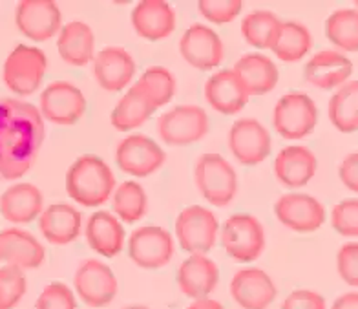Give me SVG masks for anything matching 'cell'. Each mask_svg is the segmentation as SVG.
I'll use <instances>...</instances> for the list:
<instances>
[{"label":"cell","mask_w":358,"mask_h":309,"mask_svg":"<svg viewBox=\"0 0 358 309\" xmlns=\"http://www.w3.org/2000/svg\"><path fill=\"white\" fill-rule=\"evenodd\" d=\"M44 141V118L35 104L0 99V179L22 178Z\"/></svg>","instance_id":"cell-1"},{"label":"cell","mask_w":358,"mask_h":309,"mask_svg":"<svg viewBox=\"0 0 358 309\" xmlns=\"http://www.w3.org/2000/svg\"><path fill=\"white\" fill-rule=\"evenodd\" d=\"M115 188V176L99 156L85 154L66 174L68 196L83 207H99L108 202Z\"/></svg>","instance_id":"cell-2"},{"label":"cell","mask_w":358,"mask_h":309,"mask_svg":"<svg viewBox=\"0 0 358 309\" xmlns=\"http://www.w3.org/2000/svg\"><path fill=\"white\" fill-rule=\"evenodd\" d=\"M194 181L201 196L214 207H227L238 192V176L220 154H203L196 161Z\"/></svg>","instance_id":"cell-3"},{"label":"cell","mask_w":358,"mask_h":309,"mask_svg":"<svg viewBox=\"0 0 358 309\" xmlns=\"http://www.w3.org/2000/svg\"><path fill=\"white\" fill-rule=\"evenodd\" d=\"M46 68L48 59L43 50L19 44L6 59L2 75H4L6 86L11 92L19 95H31L43 85Z\"/></svg>","instance_id":"cell-4"},{"label":"cell","mask_w":358,"mask_h":309,"mask_svg":"<svg viewBox=\"0 0 358 309\" xmlns=\"http://www.w3.org/2000/svg\"><path fill=\"white\" fill-rule=\"evenodd\" d=\"M210 123L207 112L196 104L176 107L157 119V134L166 145H192L208 134Z\"/></svg>","instance_id":"cell-5"},{"label":"cell","mask_w":358,"mask_h":309,"mask_svg":"<svg viewBox=\"0 0 358 309\" xmlns=\"http://www.w3.org/2000/svg\"><path fill=\"white\" fill-rule=\"evenodd\" d=\"M222 245L238 262H255L265 249V231L256 216L234 214L222 229Z\"/></svg>","instance_id":"cell-6"},{"label":"cell","mask_w":358,"mask_h":309,"mask_svg":"<svg viewBox=\"0 0 358 309\" xmlns=\"http://www.w3.org/2000/svg\"><path fill=\"white\" fill-rule=\"evenodd\" d=\"M318 121V108L309 95L291 92L278 99L274 107L273 123L285 139H302L309 136Z\"/></svg>","instance_id":"cell-7"},{"label":"cell","mask_w":358,"mask_h":309,"mask_svg":"<svg viewBox=\"0 0 358 309\" xmlns=\"http://www.w3.org/2000/svg\"><path fill=\"white\" fill-rule=\"evenodd\" d=\"M217 225L216 216L205 207L192 205L179 212L176 220V236L183 251L190 254L207 253L216 245Z\"/></svg>","instance_id":"cell-8"},{"label":"cell","mask_w":358,"mask_h":309,"mask_svg":"<svg viewBox=\"0 0 358 309\" xmlns=\"http://www.w3.org/2000/svg\"><path fill=\"white\" fill-rule=\"evenodd\" d=\"M86 112V99L76 85L68 81H55L41 94V114L55 125L70 127L83 119Z\"/></svg>","instance_id":"cell-9"},{"label":"cell","mask_w":358,"mask_h":309,"mask_svg":"<svg viewBox=\"0 0 358 309\" xmlns=\"http://www.w3.org/2000/svg\"><path fill=\"white\" fill-rule=\"evenodd\" d=\"M165 150L156 141L143 134H132L124 137L115 150V161L119 169L134 178H146L165 163Z\"/></svg>","instance_id":"cell-10"},{"label":"cell","mask_w":358,"mask_h":309,"mask_svg":"<svg viewBox=\"0 0 358 309\" xmlns=\"http://www.w3.org/2000/svg\"><path fill=\"white\" fill-rule=\"evenodd\" d=\"M271 134L258 119H238L229 132V149L243 167L264 163L271 154Z\"/></svg>","instance_id":"cell-11"},{"label":"cell","mask_w":358,"mask_h":309,"mask_svg":"<svg viewBox=\"0 0 358 309\" xmlns=\"http://www.w3.org/2000/svg\"><path fill=\"white\" fill-rule=\"evenodd\" d=\"M128 254L141 269H161L174 256V240L163 227L146 225L132 233L128 240Z\"/></svg>","instance_id":"cell-12"},{"label":"cell","mask_w":358,"mask_h":309,"mask_svg":"<svg viewBox=\"0 0 358 309\" xmlns=\"http://www.w3.org/2000/svg\"><path fill=\"white\" fill-rule=\"evenodd\" d=\"M77 295L90 308H104L117 295V278L99 260H85L73 277Z\"/></svg>","instance_id":"cell-13"},{"label":"cell","mask_w":358,"mask_h":309,"mask_svg":"<svg viewBox=\"0 0 358 309\" xmlns=\"http://www.w3.org/2000/svg\"><path fill=\"white\" fill-rule=\"evenodd\" d=\"M15 22L22 35L43 43L61 33L62 15L52 0H22L15 11Z\"/></svg>","instance_id":"cell-14"},{"label":"cell","mask_w":358,"mask_h":309,"mask_svg":"<svg viewBox=\"0 0 358 309\" xmlns=\"http://www.w3.org/2000/svg\"><path fill=\"white\" fill-rule=\"evenodd\" d=\"M179 52L190 66L207 71L222 64L225 46L214 29L203 24H192L185 29L183 37L179 41Z\"/></svg>","instance_id":"cell-15"},{"label":"cell","mask_w":358,"mask_h":309,"mask_svg":"<svg viewBox=\"0 0 358 309\" xmlns=\"http://www.w3.org/2000/svg\"><path fill=\"white\" fill-rule=\"evenodd\" d=\"M274 214L285 227L296 233H313L325 221V209L316 198L291 192L274 203Z\"/></svg>","instance_id":"cell-16"},{"label":"cell","mask_w":358,"mask_h":309,"mask_svg":"<svg viewBox=\"0 0 358 309\" xmlns=\"http://www.w3.org/2000/svg\"><path fill=\"white\" fill-rule=\"evenodd\" d=\"M231 295L236 304L243 309H267L278 291L267 273L258 267H247L232 277Z\"/></svg>","instance_id":"cell-17"},{"label":"cell","mask_w":358,"mask_h":309,"mask_svg":"<svg viewBox=\"0 0 358 309\" xmlns=\"http://www.w3.org/2000/svg\"><path fill=\"white\" fill-rule=\"evenodd\" d=\"M179 291L189 298H207L220 282V269L207 254H190L176 273Z\"/></svg>","instance_id":"cell-18"},{"label":"cell","mask_w":358,"mask_h":309,"mask_svg":"<svg viewBox=\"0 0 358 309\" xmlns=\"http://www.w3.org/2000/svg\"><path fill=\"white\" fill-rule=\"evenodd\" d=\"M94 75L103 90L121 92L134 79L136 62H134L132 55L123 48L108 46L95 55Z\"/></svg>","instance_id":"cell-19"},{"label":"cell","mask_w":358,"mask_h":309,"mask_svg":"<svg viewBox=\"0 0 358 309\" xmlns=\"http://www.w3.org/2000/svg\"><path fill=\"white\" fill-rule=\"evenodd\" d=\"M249 92L234 70H220L205 83V99L220 114L234 116L249 101Z\"/></svg>","instance_id":"cell-20"},{"label":"cell","mask_w":358,"mask_h":309,"mask_svg":"<svg viewBox=\"0 0 358 309\" xmlns=\"http://www.w3.org/2000/svg\"><path fill=\"white\" fill-rule=\"evenodd\" d=\"M306 81L320 90H333L345 85L353 74V62L344 53L335 50H322L311 57L303 68Z\"/></svg>","instance_id":"cell-21"},{"label":"cell","mask_w":358,"mask_h":309,"mask_svg":"<svg viewBox=\"0 0 358 309\" xmlns=\"http://www.w3.org/2000/svg\"><path fill=\"white\" fill-rule=\"evenodd\" d=\"M46 251L31 233L6 229L0 233V260L19 269H37L44 262Z\"/></svg>","instance_id":"cell-22"},{"label":"cell","mask_w":358,"mask_h":309,"mask_svg":"<svg viewBox=\"0 0 358 309\" xmlns=\"http://www.w3.org/2000/svg\"><path fill=\"white\" fill-rule=\"evenodd\" d=\"M38 229L50 244H71L79 238L83 229V216L76 207L66 203H53L38 216Z\"/></svg>","instance_id":"cell-23"},{"label":"cell","mask_w":358,"mask_h":309,"mask_svg":"<svg viewBox=\"0 0 358 309\" xmlns=\"http://www.w3.org/2000/svg\"><path fill=\"white\" fill-rule=\"evenodd\" d=\"M132 26L148 41H163L176 29V11L163 0H143L134 8Z\"/></svg>","instance_id":"cell-24"},{"label":"cell","mask_w":358,"mask_h":309,"mask_svg":"<svg viewBox=\"0 0 358 309\" xmlns=\"http://www.w3.org/2000/svg\"><path fill=\"white\" fill-rule=\"evenodd\" d=\"M316 156L307 146L291 145L280 150L274 160V174L285 187H306L316 174Z\"/></svg>","instance_id":"cell-25"},{"label":"cell","mask_w":358,"mask_h":309,"mask_svg":"<svg viewBox=\"0 0 358 309\" xmlns=\"http://www.w3.org/2000/svg\"><path fill=\"white\" fill-rule=\"evenodd\" d=\"M44 198L31 183H17L0 196V212L11 224H31L43 214Z\"/></svg>","instance_id":"cell-26"},{"label":"cell","mask_w":358,"mask_h":309,"mask_svg":"<svg viewBox=\"0 0 358 309\" xmlns=\"http://www.w3.org/2000/svg\"><path fill=\"white\" fill-rule=\"evenodd\" d=\"M86 242L101 256H117L124 245L123 225L112 212H95L86 221Z\"/></svg>","instance_id":"cell-27"},{"label":"cell","mask_w":358,"mask_h":309,"mask_svg":"<svg viewBox=\"0 0 358 309\" xmlns=\"http://www.w3.org/2000/svg\"><path fill=\"white\" fill-rule=\"evenodd\" d=\"M234 74L240 77L249 95H264L274 90L278 83V68L262 53H247L236 61Z\"/></svg>","instance_id":"cell-28"},{"label":"cell","mask_w":358,"mask_h":309,"mask_svg":"<svg viewBox=\"0 0 358 309\" xmlns=\"http://www.w3.org/2000/svg\"><path fill=\"white\" fill-rule=\"evenodd\" d=\"M57 50L62 61L71 66H86L94 59L95 37L88 24L73 20L62 26L59 39H57Z\"/></svg>","instance_id":"cell-29"},{"label":"cell","mask_w":358,"mask_h":309,"mask_svg":"<svg viewBox=\"0 0 358 309\" xmlns=\"http://www.w3.org/2000/svg\"><path fill=\"white\" fill-rule=\"evenodd\" d=\"M154 112L156 108L152 107L148 97L136 85L119 99V103L113 108L112 125L121 132H130L145 125Z\"/></svg>","instance_id":"cell-30"},{"label":"cell","mask_w":358,"mask_h":309,"mask_svg":"<svg viewBox=\"0 0 358 309\" xmlns=\"http://www.w3.org/2000/svg\"><path fill=\"white\" fill-rule=\"evenodd\" d=\"M331 123L344 134L358 130V81H348L336 90L327 107Z\"/></svg>","instance_id":"cell-31"},{"label":"cell","mask_w":358,"mask_h":309,"mask_svg":"<svg viewBox=\"0 0 358 309\" xmlns=\"http://www.w3.org/2000/svg\"><path fill=\"white\" fill-rule=\"evenodd\" d=\"M311 46L313 37L309 29L303 24L287 20V22H282V26H280L278 37H276L271 50L276 53L280 61L298 62L309 53Z\"/></svg>","instance_id":"cell-32"},{"label":"cell","mask_w":358,"mask_h":309,"mask_svg":"<svg viewBox=\"0 0 358 309\" xmlns=\"http://www.w3.org/2000/svg\"><path fill=\"white\" fill-rule=\"evenodd\" d=\"M280 26H282V20L276 15L259 10L252 11L241 20V33L250 46L265 50V48H273L274 41L278 37Z\"/></svg>","instance_id":"cell-33"},{"label":"cell","mask_w":358,"mask_h":309,"mask_svg":"<svg viewBox=\"0 0 358 309\" xmlns=\"http://www.w3.org/2000/svg\"><path fill=\"white\" fill-rule=\"evenodd\" d=\"M148 198L137 181H123L113 192V211L124 224H136L146 214Z\"/></svg>","instance_id":"cell-34"},{"label":"cell","mask_w":358,"mask_h":309,"mask_svg":"<svg viewBox=\"0 0 358 309\" xmlns=\"http://www.w3.org/2000/svg\"><path fill=\"white\" fill-rule=\"evenodd\" d=\"M325 35L342 52H358V10H336L325 22Z\"/></svg>","instance_id":"cell-35"},{"label":"cell","mask_w":358,"mask_h":309,"mask_svg":"<svg viewBox=\"0 0 358 309\" xmlns=\"http://www.w3.org/2000/svg\"><path fill=\"white\" fill-rule=\"evenodd\" d=\"M137 88L148 97L152 107L161 108L170 103V99L176 94V79L170 70L163 66H150L143 71V75L137 81Z\"/></svg>","instance_id":"cell-36"},{"label":"cell","mask_w":358,"mask_h":309,"mask_svg":"<svg viewBox=\"0 0 358 309\" xmlns=\"http://www.w3.org/2000/svg\"><path fill=\"white\" fill-rule=\"evenodd\" d=\"M26 277L22 269L13 266H6L0 269V298L6 309H13L20 298L26 295Z\"/></svg>","instance_id":"cell-37"},{"label":"cell","mask_w":358,"mask_h":309,"mask_svg":"<svg viewBox=\"0 0 358 309\" xmlns=\"http://www.w3.org/2000/svg\"><path fill=\"white\" fill-rule=\"evenodd\" d=\"M331 225L338 235L358 238V198L336 203L331 212Z\"/></svg>","instance_id":"cell-38"},{"label":"cell","mask_w":358,"mask_h":309,"mask_svg":"<svg viewBox=\"0 0 358 309\" xmlns=\"http://www.w3.org/2000/svg\"><path fill=\"white\" fill-rule=\"evenodd\" d=\"M37 309H77L76 295L62 282H52L38 295Z\"/></svg>","instance_id":"cell-39"},{"label":"cell","mask_w":358,"mask_h":309,"mask_svg":"<svg viewBox=\"0 0 358 309\" xmlns=\"http://www.w3.org/2000/svg\"><path fill=\"white\" fill-rule=\"evenodd\" d=\"M241 8L240 0H201L198 4L199 13L214 24L232 22L241 13Z\"/></svg>","instance_id":"cell-40"},{"label":"cell","mask_w":358,"mask_h":309,"mask_svg":"<svg viewBox=\"0 0 358 309\" xmlns=\"http://www.w3.org/2000/svg\"><path fill=\"white\" fill-rule=\"evenodd\" d=\"M336 266H338L340 278L348 286L358 287V244L351 242L340 247L336 254Z\"/></svg>","instance_id":"cell-41"},{"label":"cell","mask_w":358,"mask_h":309,"mask_svg":"<svg viewBox=\"0 0 358 309\" xmlns=\"http://www.w3.org/2000/svg\"><path fill=\"white\" fill-rule=\"evenodd\" d=\"M282 309H325V300L316 291L298 289L283 300Z\"/></svg>","instance_id":"cell-42"},{"label":"cell","mask_w":358,"mask_h":309,"mask_svg":"<svg viewBox=\"0 0 358 309\" xmlns=\"http://www.w3.org/2000/svg\"><path fill=\"white\" fill-rule=\"evenodd\" d=\"M338 176L345 187L358 194V152L349 154L338 169Z\"/></svg>","instance_id":"cell-43"},{"label":"cell","mask_w":358,"mask_h":309,"mask_svg":"<svg viewBox=\"0 0 358 309\" xmlns=\"http://www.w3.org/2000/svg\"><path fill=\"white\" fill-rule=\"evenodd\" d=\"M331 309H358V293H345L338 296Z\"/></svg>","instance_id":"cell-44"},{"label":"cell","mask_w":358,"mask_h":309,"mask_svg":"<svg viewBox=\"0 0 358 309\" xmlns=\"http://www.w3.org/2000/svg\"><path fill=\"white\" fill-rule=\"evenodd\" d=\"M187 309H225V308H223L217 300L199 298V300H194L192 304H190Z\"/></svg>","instance_id":"cell-45"},{"label":"cell","mask_w":358,"mask_h":309,"mask_svg":"<svg viewBox=\"0 0 358 309\" xmlns=\"http://www.w3.org/2000/svg\"><path fill=\"white\" fill-rule=\"evenodd\" d=\"M124 309H150V308H146V305H128V308Z\"/></svg>","instance_id":"cell-46"},{"label":"cell","mask_w":358,"mask_h":309,"mask_svg":"<svg viewBox=\"0 0 358 309\" xmlns=\"http://www.w3.org/2000/svg\"><path fill=\"white\" fill-rule=\"evenodd\" d=\"M0 309H6L4 308V302H2V298H0Z\"/></svg>","instance_id":"cell-47"},{"label":"cell","mask_w":358,"mask_h":309,"mask_svg":"<svg viewBox=\"0 0 358 309\" xmlns=\"http://www.w3.org/2000/svg\"><path fill=\"white\" fill-rule=\"evenodd\" d=\"M355 4H357V8H358V2H355Z\"/></svg>","instance_id":"cell-48"}]
</instances>
